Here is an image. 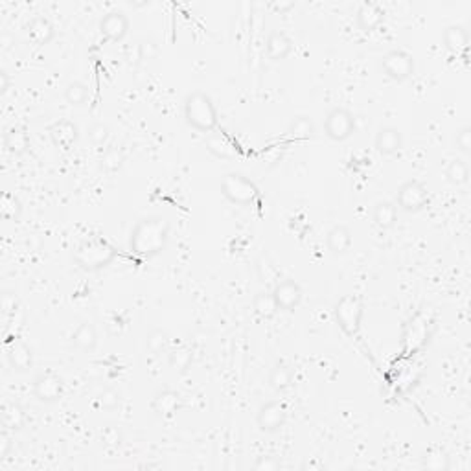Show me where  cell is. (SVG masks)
Returning <instances> with one entry per match:
<instances>
[{"label":"cell","instance_id":"6da1fadb","mask_svg":"<svg viewBox=\"0 0 471 471\" xmlns=\"http://www.w3.org/2000/svg\"><path fill=\"white\" fill-rule=\"evenodd\" d=\"M170 240V223L160 215L144 218L135 225L131 232V251L137 256L153 258L164 251Z\"/></svg>","mask_w":471,"mask_h":471},{"label":"cell","instance_id":"7a4b0ae2","mask_svg":"<svg viewBox=\"0 0 471 471\" xmlns=\"http://www.w3.org/2000/svg\"><path fill=\"white\" fill-rule=\"evenodd\" d=\"M184 118L188 126L201 133H212L220 122L214 102L203 90H193L188 94L184 99Z\"/></svg>","mask_w":471,"mask_h":471},{"label":"cell","instance_id":"3957f363","mask_svg":"<svg viewBox=\"0 0 471 471\" xmlns=\"http://www.w3.org/2000/svg\"><path fill=\"white\" fill-rule=\"evenodd\" d=\"M116 249L104 238H88L74 251V262L85 271H99L115 262Z\"/></svg>","mask_w":471,"mask_h":471},{"label":"cell","instance_id":"277c9868","mask_svg":"<svg viewBox=\"0 0 471 471\" xmlns=\"http://www.w3.org/2000/svg\"><path fill=\"white\" fill-rule=\"evenodd\" d=\"M221 193L231 203L240 204V206L252 204L260 198V190L256 184L241 173H227L221 179Z\"/></svg>","mask_w":471,"mask_h":471},{"label":"cell","instance_id":"5b68a950","mask_svg":"<svg viewBox=\"0 0 471 471\" xmlns=\"http://www.w3.org/2000/svg\"><path fill=\"white\" fill-rule=\"evenodd\" d=\"M363 315H365V306L363 300L357 295H345L337 304H335V318L339 328L345 331L346 335L359 334L363 323Z\"/></svg>","mask_w":471,"mask_h":471},{"label":"cell","instance_id":"8992f818","mask_svg":"<svg viewBox=\"0 0 471 471\" xmlns=\"http://www.w3.org/2000/svg\"><path fill=\"white\" fill-rule=\"evenodd\" d=\"M416 63L409 52L405 50H390L381 57V70L387 77L394 81H405L414 74Z\"/></svg>","mask_w":471,"mask_h":471},{"label":"cell","instance_id":"52a82bcc","mask_svg":"<svg viewBox=\"0 0 471 471\" xmlns=\"http://www.w3.org/2000/svg\"><path fill=\"white\" fill-rule=\"evenodd\" d=\"M356 131V118L345 107H335L326 115L324 120V133L326 137L335 142H345Z\"/></svg>","mask_w":471,"mask_h":471},{"label":"cell","instance_id":"ba28073f","mask_svg":"<svg viewBox=\"0 0 471 471\" xmlns=\"http://www.w3.org/2000/svg\"><path fill=\"white\" fill-rule=\"evenodd\" d=\"M396 204L403 212H420L429 204V192L420 181H407L398 188Z\"/></svg>","mask_w":471,"mask_h":471},{"label":"cell","instance_id":"9c48e42d","mask_svg":"<svg viewBox=\"0 0 471 471\" xmlns=\"http://www.w3.org/2000/svg\"><path fill=\"white\" fill-rule=\"evenodd\" d=\"M287 420V407L282 401H267L265 405L260 407L256 416L258 427L262 429L263 433H276L285 425Z\"/></svg>","mask_w":471,"mask_h":471},{"label":"cell","instance_id":"30bf717a","mask_svg":"<svg viewBox=\"0 0 471 471\" xmlns=\"http://www.w3.org/2000/svg\"><path fill=\"white\" fill-rule=\"evenodd\" d=\"M302 287L295 280H282L274 285L273 298L280 311H295L302 302Z\"/></svg>","mask_w":471,"mask_h":471},{"label":"cell","instance_id":"8fae6325","mask_svg":"<svg viewBox=\"0 0 471 471\" xmlns=\"http://www.w3.org/2000/svg\"><path fill=\"white\" fill-rule=\"evenodd\" d=\"M33 396L43 403H54L63 396V379L57 374H41L33 381Z\"/></svg>","mask_w":471,"mask_h":471},{"label":"cell","instance_id":"7c38bea8","mask_svg":"<svg viewBox=\"0 0 471 471\" xmlns=\"http://www.w3.org/2000/svg\"><path fill=\"white\" fill-rule=\"evenodd\" d=\"M99 32L109 41H122L129 32V19L122 11H109L99 21Z\"/></svg>","mask_w":471,"mask_h":471},{"label":"cell","instance_id":"4fadbf2b","mask_svg":"<svg viewBox=\"0 0 471 471\" xmlns=\"http://www.w3.org/2000/svg\"><path fill=\"white\" fill-rule=\"evenodd\" d=\"M6 356H8L11 368H15L17 372H26L33 365V354L30 350V346L22 339H19V337H13L8 343V346H6Z\"/></svg>","mask_w":471,"mask_h":471},{"label":"cell","instance_id":"5bb4252c","mask_svg":"<svg viewBox=\"0 0 471 471\" xmlns=\"http://www.w3.org/2000/svg\"><path fill=\"white\" fill-rule=\"evenodd\" d=\"M48 133L54 146H57L59 149H65V151H68V149L76 144L77 137H79L77 126L70 120L54 122V124L48 127Z\"/></svg>","mask_w":471,"mask_h":471},{"label":"cell","instance_id":"9a60e30c","mask_svg":"<svg viewBox=\"0 0 471 471\" xmlns=\"http://www.w3.org/2000/svg\"><path fill=\"white\" fill-rule=\"evenodd\" d=\"M356 21L363 32H374L383 24L385 10L378 2H363L357 10Z\"/></svg>","mask_w":471,"mask_h":471},{"label":"cell","instance_id":"2e32d148","mask_svg":"<svg viewBox=\"0 0 471 471\" xmlns=\"http://www.w3.org/2000/svg\"><path fill=\"white\" fill-rule=\"evenodd\" d=\"M26 32L28 39H30L35 46H44V44H48L50 41L54 39L55 26L48 17L35 15L32 21L28 22Z\"/></svg>","mask_w":471,"mask_h":471},{"label":"cell","instance_id":"e0dca14e","mask_svg":"<svg viewBox=\"0 0 471 471\" xmlns=\"http://www.w3.org/2000/svg\"><path fill=\"white\" fill-rule=\"evenodd\" d=\"M291 50H293V41L285 32L282 30H274L267 35L265 41V52L271 61H284L289 57Z\"/></svg>","mask_w":471,"mask_h":471},{"label":"cell","instance_id":"ac0fdd59","mask_svg":"<svg viewBox=\"0 0 471 471\" xmlns=\"http://www.w3.org/2000/svg\"><path fill=\"white\" fill-rule=\"evenodd\" d=\"M376 151L383 157H390V155L398 153L403 146V137L396 127H381L376 135Z\"/></svg>","mask_w":471,"mask_h":471},{"label":"cell","instance_id":"d6986e66","mask_svg":"<svg viewBox=\"0 0 471 471\" xmlns=\"http://www.w3.org/2000/svg\"><path fill=\"white\" fill-rule=\"evenodd\" d=\"M4 148L13 157H21V155L26 153L28 149H30V137H28L26 129L17 126L10 127L4 133Z\"/></svg>","mask_w":471,"mask_h":471},{"label":"cell","instance_id":"ffe728a7","mask_svg":"<svg viewBox=\"0 0 471 471\" xmlns=\"http://www.w3.org/2000/svg\"><path fill=\"white\" fill-rule=\"evenodd\" d=\"M181 407V396L175 390L166 389L153 398V411L162 418H171Z\"/></svg>","mask_w":471,"mask_h":471},{"label":"cell","instance_id":"44dd1931","mask_svg":"<svg viewBox=\"0 0 471 471\" xmlns=\"http://www.w3.org/2000/svg\"><path fill=\"white\" fill-rule=\"evenodd\" d=\"M326 245L331 254H345L352 247V232L348 227L335 225L326 236Z\"/></svg>","mask_w":471,"mask_h":471},{"label":"cell","instance_id":"7402d4cb","mask_svg":"<svg viewBox=\"0 0 471 471\" xmlns=\"http://www.w3.org/2000/svg\"><path fill=\"white\" fill-rule=\"evenodd\" d=\"M442 39H444L445 48L453 52V54H461L470 46V33L466 32L464 26H456V24L455 26H448L444 30Z\"/></svg>","mask_w":471,"mask_h":471},{"label":"cell","instance_id":"603a6c76","mask_svg":"<svg viewBox=\"0 0 471 471\" xmlns=\"http://www.w3.org/2000/svg\"><path fill=\"white\" fill-rule=\"evenodd\" d=\"M72 343H74L77 350L85 352V354L93 352L96 348V345H98V331L94 328V324H79L76 331H74V335H72Z\"/></svg>","mask_w":471,"mask_h":471},{"label":"cell","instance_id":"cb8c5ba5","mask_svg":"<svg viewBox=\"0 0 471 471\" xmlns=\"http://www.w3.org/2000/svg\"><path fill=\"white\" fill-rule=\"evenodd\" d=\"M26 423V411L19 403H4L2 407V427L6 431H19Z\"/></svg>","mask_w":471,"mask_h":471},{"label":"cell","instance_id":"d4e9b609","mask_svg":"<svg viewBox=\"0 0 471 471\" xmlns=\"http://www.w3.org/2000/svg\"><path fill=\"white\" fill-rule=\"evenodd\" d=\"M206 149L212 155H215L218 159H234L238 155L236 146L231 142V138L225 137V135H210L206 138Z\"/></svg>","mask_w":471,"mask_h":471},{"label":"cell","instance_id":"484cf974","mask_svg":"<svg viewBox=\"0 0 471 471\" xmlns=\"http://www.w3.org/2000/svg\"><path fill=\"white\" fill-rule=\"evenodd\" d=\"M398 221V209L394 203L390 201H381L376 204L374 209V223L381 229V231H389L396 225Z\"/></svg>","mask_w":471,"mask_h":471},{"label":"cell","instance_id":"4316f807","mask_svg":"<svg viewBox=\"0 0 471 471\" xmlns=\"http://www.w3.org/2000/svg\"><path fill=\"white\" fill-rule=\"evenodd\" d=\"M252 309L256 313L258 317L263 318V320H271V318L278 313V306L273 298V293H260V295L254 296L252 300Z\"/></svg>","mask_w":471,"mask_h":471},{"label":"cell","instance_id":"83f0119b","mask_svg":"<svg viewBox=\"0 0 471 471\" xmlns=\"http://www.w3.org/2000/svg\"><path fill=\"white\" fill-rule=\"evenodd\" d=\"M293 370H291L287 365H276V367L271 370V376H269V383L274 390L278 392H284L293 385Z\"/></svg>","mask_w":471,"mask_h":471},{"label":"cell","instance_id":"f1b7e54d","mask_svg":"<svg viewBox=\"0 0 471 471\" xmlns=\"http://www.w3.org/2000/svg\"><path fill=\"white\" fill-rule=\"evenodd\" d=\"M193 354L188 346H177L170 352V357H168V363H170L171 370L175 372H186L190 365H192Z\"/></svg>","mask_w":471,"mask_h":471},{"label":"cell","instance_id":"f546056e","mask_svg":"<svg viewBox=\"0 0 471 471\" xmlns=\"http://www.w3.org/2000/svg\"><path fill=\"white\" fill-rule=\"evenodd\" d=\"M0 214H2L6 221H19L22 215L21 201L13 193L6 192L2 199H0Z\"/></svg>","mask_w":471,"mask_h":471},{"label":"cell","instance_id":"4dcf8cb0","mask_svg":"<svg viewBox=\"0 0 471 471\" xmlns=\"http://www.w3.org/2000/svg\"><path fill=\"white\" fill-rule=\"evenodd\" d=\"M289 135L295 140H309L315 135V126L307 116H296L295 120L291 122Z\"/></svg>","mask_w":471,"mask_h":471},{"label":"cell","instance_id":"1f68e13d","mask_svg":"<svg viewBox=\"0 0 471 471\" xmlns=\"http://www.w3.org/2000/svg\"><path fill=\"white\" fill-rule=\"evenodd\" d=\"M445 177H448V181L451 184L462 186V184H466L470 181V168H468L464 160H453L448 166V170H445Z\"/></svg>","mask_w":471,"mask_h":471},{"label":"cell","instance_id":"d6a6232c","mask_svg":"<svg viewBox=\"0 0 471 471\" xmlns=\"http://www.w3.org/2000/svg\"><path fill=\"white\" fill-rule=\"evenodd\" d=\"M88 98V88L81 81H72L65 88V99L66 104L70 105H83Z\"/></svg>","mask_w":471,"mask_h":471},{"label":"cell","instance_id":"836d02e7","mask_svg":"<svg viewBox=\"0 0 471 471\" xmlns=\"http://www.w3.org/2000/svg\"><path fill=\"white\" fill-rule=\"evenodd\" d=\"M166 346H168V335H166L164 329H151L148 337H146V348H148V352L157 356V354H162L166 350Z\"/></svg>","mask_w":471,"mask_h":471},{"label":"cell","instance_id":"e575fe53","mask_svg":"<svg viewBox=\"0 0 471 471\" xmlns=\"http://www.w3.org/2000/svg\"><path fill=\"white\" fill-rule=\"evenodd\" d=\"M122 162H124V159H122L120 151L110 148L102 157V170L107 171V173H115V171H118L122 168Z\"/></svg>","mask_w":471,"mask_h":471},{"label":"cell","instance_id":"d590c367","mask_svg":"<svg viewBox=\"0 0 471 471\" xmlns=\"http://www.w3.org/2000/svg\"><path fill=\"white\" fill-rule=\"evenodd\" d=\"M120 392L115 389H105L102 394H99L98 398V405L102 407V409H105V411H113V409H116V407L120 405Z\"/></svg>","mask_w":471,"mask_h":471},{"label":"cell","instance_id":"8d00e7d4","mask_svg":"<svg viewBox=\"0 0 471 471\" xmlns=\"http://www.w3.org/2000/svg\"><path fill=\"white\" fill-rule=\"evenodd\" d=\"M423 468L434 471L448 470L450 468V459L442 455V453H427L423 456Z\"/></svg>","mask_w":471,"mask_h":471},{"label":"cell","instance_id":"74e56055","mask_svg":"<svg viewBox=\"0 0 471 471\" xmlns=\"http://www.w3.org/2000/svg\"><path fill=\"white\" fill-rule=\"evenodd\" d=\"M109 138V127L104 126V124H94L90 129H88V140L94 144V146H104Z\"/></svg>","mask_w":471,"mask_h":471},{"label":"cell","instance_id":"f35d334b","mask_svg":"<svg viewBox=\"0 0 471 471\" xmlns=\"http://www.w3.org/2000/svg\"><path fill=\"white\" fill-rule=\"evenodd\" d=\"M102 444H104L105 448L115 450V448H118V445L122 444V433L116 427H113V425L105 427L104 431H102Z\"/></svg>","mask_w":471,"mask_h":471},{"label":"cell","instance_id":"ab89813d","mask_svg":"<svg viewBox=\"0 0 471 471\" xmlns=\"http://www.w3.org/2000/svg\"><path fill=\"white\" fill-rule=\"evenodd\" d=\"M456 148L461 149L462 153H470L471 151V129L470 127H462L461 131L456 133Z\"/></svg>","mask_w":471,"mask_h":471},{"label":"cell","instance_id":"60d3db41","mask_svg":"<svg viewBox=\"0 0 471 471\" xmlns=\"http://www.w3.org/2000/svg\"><path fill=\"white\" fill-rule=\"evenodd\" d=\"M138 50H140V57L142 59H153L155 55H157V44L151 43V41H144V43H140V46H138Z\"/></svg>","mask_w":471,"mask_h":471},{"label":"cell","instance_id":"b9f144b4","mask_svg":"<svg viewBox=\"0 0 471 471\" xmlns=\"http://www.w3.org/2000/svg\"><path fill=\"white\" fill-rule=\"evenodd\" d=\"M280 462L274 456H260V461L254 464V470H278Z\"/></svg>","mask_w":471,"mask_h":471},{"label":"cell","instance_id":"7bdbcfd3","mask_svg":"<svg viewBox=\"0 0 471 471\" xmlns=\"http://www.w3.org/2000/svg\"><path fill=\"white\" fill-rule=\"evenodd\" d=\"M10 88V74L6 70H0V94L8 93Z\"/></svg>","mask_w":471,"mask_h":471},{"label":"cell","instance_id":"ee69618b","mask_svg":"<svg viewBox=\"0 0 471 471\" xmlns=\"http://www.w3.org/2000/svg\"><path fill=\"white\" fill-rule=\"evenodd\" d=\"M295 8V2H273V10L280 11V13H285Z\"/></svg>","mask_w":471,"mask_h":471},{"label":"cell","instance_id":"f6af8a7d","mask_svg":"<svg viewBox=\"0 0 471 471\" xmlns=\"http://www.w3.org/2000/svg\"><path fill=\"white\" fill-rule=\"evenodd\" d=\"M0 444H2V448H0V459H4L6 453H8V448H10V439H8V434H6V431L2 433V436H0Z\"/></svg>","mask_w":471,"mask_h":471}]
</instances>
